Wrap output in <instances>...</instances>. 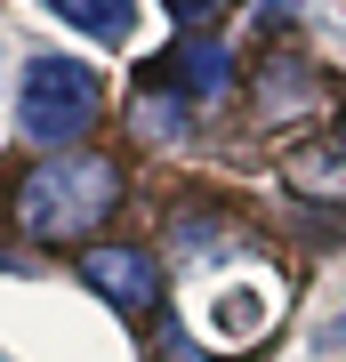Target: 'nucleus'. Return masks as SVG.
<instances>
[{"instance_id":"1","label":"nucleus","mask_w":346,"mask_h":362,"mask_svg":"<svg viewBox=\"0 0 346 362\" xmlns=\"http://www.w3.org/2000/svg\"><path fill=\"white\" fill-rule=\"evenodd\" d=\"M121 209V161L113 153H40L16 177V233L33 242L81 250V233H97Z\"/></svg>"},{"instance_id":"2","label":"nucleus","mask_w":346,"mask_h":362,"mask_svg":"<svg viewBox=\"0 0 346 362\" xmlns=\"http://www.w3.org/2000/svg\"><path fill=\"white\" fill-rule=\"evenodd\" d=\"M16 121L33 145H81L97 121V73L73 57H33L25 89H16Z\"/></svg>"},{"instance_id":"3","label":"nucleus","mask_w":346,"mask_h":362,"mask_svg":"<svg viewBox=\"0 0 346 362\" xmlns=\"http://www.w3.org/2000/svg\"><path fill=\"white\" fill-rule=\"evenodd\" d=\"M81 282H89L105 306H121L129 322L161 314V258L137 250V242H89L81 250Z\"/></svg>"},{"instance_id":"4","label":"nucleus","mask_w":346,"mask_h":362,"mask_svg":"<svg viewBox=\"0 0 346 362\" xmlns=\"http://www.w3.org/2000/svg\"><path fill=\"white\" fill-rule=\"evenodd\" d=\"M145 89H161V97H178L185 113H218V105L233 97V57L218 49L209 33H185L178 49L161 57L154 73H145Z\"/></svg>"},{"instance_id":"5","label":"nucleus","mask_w":346,"mask_h":362,"mask_svg":"<svg viewBox=\"0 0 346 362\" xmlns=\"http://www.w3.org/2000/svg\"><path fill=\"white\" fill-rule=\"evenodd\" d=\"M250 105H258V121H266V129H274V121H298L306 105H322V73L306 65V57H266Z\"/></svg>"},{"instance_id":"6","label":"nucleus","mask_w":346,"mask_h":362,"mask_svg":"<svg viewBox=\"0 0 346 362\" xmlns=\"http://www.w3.org/2000/svg\"><path fill=\"white\" fill-rule=\"evenodd\" d=\"M282 185L306 202H346V153L338 145H298V153H282Z\"/></svg>"},{"instance_id":"7","label":"nucleus","mask_w":346,"mask_h":362,"mask_svg":"<svg viewBox=\"0 0 346 362\" xmlns=\"http://www.w3.org/2000/svg\"><path fill=\"white\" fill-rule=\"evenodd\" d=\"M49 8L64 16V25L97 33V40H129V25H137V8H129V0H49Z\"/></svg>"},{"instance_id":"8","label":"nucleus","mask_w":346,"mask_h":362,"mask_svg":"<svg viewBox=\"0 0 346 362\" xmlns=\"http://www.w3.org/2000/svg\"><path fill=\"white\" fill-rule=\"evenodd\" d=\"M137 137H154V145H193V113H185L178 97L145 89V97H137Z\"/></svg>"},{"instance_id":"9","label":"nucleus","mask_w":346,"mask_h":362,"mask_svg":"<svg viewBox=\"0 0 346 362\" xmlns=\"http://www.w3.org/2000/svg\"><path fill=\"white\" fill-rule=\"evenodd\" d=\"M218 8H226V0H169V16H185V25H209Z\"/></svg>"},{"instance_id":"10","label":"nucleus","mask_w":346,"mask_h":362,"mask_svg":"<svg viewBox=\"0 0 346 362\" xmlns=\"http://www.w3.org/2000/svg\"><path fill=\"white\" fill-rule=\"evenodd\" d=\"M330 145H338V153H346V113H338V137H330Z\"/></svg>"}]
</instances>
